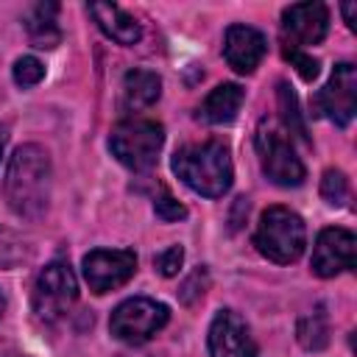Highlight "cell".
<instances>
[{"label": "cell", "instance_id": "obj_17", "mask_svg": "<svg viewBox=\"0 0 357 357\" xmlns=\"http://www.w3.org/2000/svg\"><path fill=\"white\" fill-rule=\"evenodd\" d=\"M162 95V78L151 70H128L123 78V100L128 109H148Z\"/></svg>", "mask_w": 357, "mask_h": 357}, {"label": "cell", "instance_id": "obj_11", "mask_svg": "<svg viewBox=\"0 0 357 357\" xmlns=\"http://www.w3.org/2000/svg\"><path fill=\"white\" fill-rule=\"evenodd\" d=\"M209 357H257V340L234 310H218L209 324Z\"/></svg>", "mask_w": 357, "mask_h": 357}, {"label": "cell", "instance_id": "obj_18", "mask_svg": "<svg viewBox=\"0 0 357 357\" xmlns=\"http://www.w3.org/2000/svg\"><path fill=\"white\" fill-rule=\"evenodd\" d=\"M296 337L307 351H321L329 343V315L324 307H315L312 312H307L304 318H298L296 326Z\"/></svg>", "mask_w": 357, "mask_h": 357}, {"label": "cell", "instance_id": "obj_14", "mask_svg": "<svg viewBox=\"0 0 357 357\" xmlns=\"http://www.w3.org/2000/svg\"><path fill=\"white\" fill-rule=\"evenodd\" d=\"M89 14L95 17L98 28L112 42H117V45H137L139 36H142L139 22L131 14H126L120 6H114V3H92L89 6Z\"/></svg>", "mask_w": 357, "mask_h": 357}, {"label": "cell", "instance_id": "obj_19", "mask_svg": "<svg viewBox=\"0 0 357 357\" xmlns=\"http://www.w3.org/2000/svg\"><path fill=\"white\" fill-rule=\"evenodd\" d=\"M276 98H279V112H282L284 128H287L290 134H296L301 142H310V137H307V123H304V117H301V112H298V98H296V92H293L284 81H279Z\"/></svg>", "mask_w": 357, "mask_h": 357}, {"label": "cell", "instance_id": "obj_24", "mask_svg": "<svg viewBox=\"0 0 357 357\" xmlns=\"http://www.w3.org/2000/svg\"><path fill=\"white\" fill-rule=\"evenodd\" d=\"M282 56L298 70V75H301L304 81H312V78L318 75V59H312V56H307V53H301V50H293V47H282Z\"/></svg>", "mask_w": 357, "mask_h": 357}, {"label": "cell", "instance_id": "obj_15", "mask_svg": "<svg viewBox=\"0 0 357 357\" xmlns=\"http://www.w3.org/2000/svg\"><path fill=\"white\" fill-rule=\"evenodd\" d=\"M243 100H245V89L240 84H218L206 95V100L201 103L198 117L212 123V126H226V123H231L237 117Z\"/></svg>", "mask_w": 357, "mask_h": 357}, {"label": "cell", "instance_id": "obj_25", "mask_svg": "<svg viewBox=\"0 0 357 357\" xmlns=\"http://www.w3.org/2000/svg\"><path fill=\"white\" fill-rule=\"evenodd\" d=\"M181 262H184V248H181V245H170V248H165V251L153 259V265H156V271H159L162 276H176L178 268H181Z\"/></svg>", "mask_w": 357, "mask_h": 357}, {"label": "cell", "instance_id": "obj_5", "mask_svg": "<svg viewBox=\"0 0 357 357\" xmlns=\"http://www.w3.org/2000/svg\"><path fill=\"white\" fill-rule=\"evenodd\" d=\"M257 153H259V165L262 173L279 184V187H298L304 181V165L296 156L290 139L284 137V131L273 123V120H262L257 128Z\"/></svg>", "mask_w": 357, "mask_h": 357}, {"label": "cell", "instance_id": "obj_4", "mask_svg": "<svg viewBox=\"0 0 357 357\" xmlns=\"http://www.w3.org/2000/svg\"><path fill=\"white\" fill-rule=\"evenodd\" d=\"M162 145H165V128H162V123L148 120V117L123 120L109 134L112 153L128 170H148V167H153L156 159H159Z\"/></svg>", "mask_w": 357, "mask_h": 357}, {"label": "cell", "instance_id": "obj_22", "mask_svg": "<svg viewBox=\"0 0 357 357\" xmlns=\"http://www.w3.org/2000/svg\"><path fill=\"white\" fill-rule=\"evenodd\" d=\"M206 287H209V271L201 265V268H195V271L184 279V284L178 287V301H181V304H192L195 298H201V296L206 293Z\"/></svg>", "mask_w": 357, "mask_h": 357}, {"label": "cell", "instance_id": "obj_8", "mask_svg": "<svg viewBox=\"0 0 357 357\" xmlns=\"http://www.w3.org/2000/svg\"><path fill=\"white\" fill-rule=\"evenodd\" d=\"M312 114L315 117H326L335 126L346 128L357 112V70L349 61L335 64L329 81L324 84V89H318V95L312 98Z\"/></svg>", "mask_w": 357, "mask_h": 357}, {"label": "cell", "instance_id": "obj_12", "mask_svg": "<svg viewBox=\"0 0 357 357\" xmlns=\"http://www.w3.org/2000/svg\"><path fill=\"white\" fill-rule=\"evenodd\" d=\"M354 268V234L349 229H324L312 248V273L321 279Z\"/></svg>", "mask_w": 357, "mask_h": 357}, {"label": "cell", "instance_id": "obj_29", "mask_svg": "<svg viewBox=\"0 0 357 357\" xmlns=\"http://www.w3.org/2000/svg\"><path fill=\"white\" fill-rule=\"evenodd\" d=\"M17 357H25V354H17Z\"/></svg>", "mask_w": 357, "mask_h": 357}, {"label": "cell", "instance_id": "obj_21", "mask_svg": "<svg viewBox=\"0 0 357 357\" xmlns=\"http://www.w3.org/2000/svg\"><path fill=\"white\" fill-rule=\"evenodd\" d=\"M42 78H45V64L36 56H22V59L14 61V81H17V86L28 89V86H36Z\"/></svg>", "mask_w": 357, "mask_h": 357}, {"label": "cell", "instance_id": "obj_2", "mask_svg": "<svg viewBox=\"0 0 357 357\" xmlns=\"http://www.w3.org/2000/svg\"><path fill=\"white\" fill-rule=\"evenodd\" d=\"M170 167L192 192L206 198H220L234 178L229 148L220 139H206L178 148L173 153Z\"/></svg>", "mask_w": 357, "mask_h": 357}, {"label": "cell", "instance_id": "obj_1", "mask_svg": "<svg viewBox=\"0 0 357 357\" xmlns=\"http://www.w3.org/2000/svg\"><path fill=\"white\" fill-rule=\"evenodd\" d=\"M3 192L8 206L20 218H39L50 201V159L47 153L28 142L14 151L8 159Z\"/></svg>", "mask_w": 357, "mask_h": 357}, {"label": "cell", "instance_id": "obj_13", "mask_svg": "<svg viewBox=\"0 0 357 357\" xmlns=\"http://www.w3.org/2000/svg\"><path fill=\"white\" fill-rule=\"evenodd\" d=\"M268 53V39L262 31L251 25H229L226 39H223V56L229 67L240 75H248L259 67V61Z\"/></svg>", "mask_w": 357, "mask_h": 357}, {"label": "cell", "instance_id": "obj_20", "mask_svg": "<svg viewBox=\"0 0 357 357\" xmlns=\"http://www.w3.org/2000/svg\"><path fill=\"white\" fill-rule=\"evenodd\" d=\"M321 195L326 198V204L332 206H343L349 201V181L340 170H326L321 178Z\"/></svg>", "mask_w": 357, "mask_h": 357}, {"label": "cell", "instance_id": "obj_23", "mask_svg": "<svg viewBox=\"0 0 357 357\" xmlns=\"http://www.w3.org/2000/svg\"><path fill=\"white\" fill-rule=\"evenodd\" d=\"M153 212H156V218L165 220V223H173V220L187 218V206L178 204V201H176L173 195H167V192H162V195L153 201Z\"/></svg>", "mask_w": 357, "mask_h": 357}, {"label": "cell", "instance_id": "obj_6", "mask_svg": "<svg viewBox=\"0 0 357 357\" xmlns=\"http://www.w3.org/2000/svg\"><path fill=\"white\" fill-rule=\"evenodd\" d=\"M170 318L167 304L153 301V298H126L123 304L114 307L112 318H109V332L128 343V346H139L145 340H151Z\"/></svg>", "mask_w": 357, "mask_h": 357}, {"label": "cell", "instance_id": "obj_27", "mask_svg": "<svg viewBox=\"0 0 357 357\" xmlns=\"http://www.w3.org/2000/svg\"><path fill=\"white\" fill-rule=\"evenodd\" d=\"M3 312H6V296L0 293V318H3Z\"/></svg>", "mask_w": 357, "mask_h": 357}, {"label": "cell", "instance_id": "obj_3", "mask_svg": "<svg viewBox=\"0 0 357 357\" xmlns=\"http://www.w3.org/2000/svg\"><path fill=\"white\" fill-rule=\"evenodd\" d=\"M254 245L271 262L279 265L296 262L307 245V229L301 215H296L287 206H268L254 231Z\"/></svg>", "mask_w": 357, "mask_h": 357}, {"label": "cell", "instance_id": "obj_7", "mask_svg": "<svg viewBox=\"0 0 357 357\" xmlns=\"http://www.w3.org/2000/svg\"><path fill=\"white\" fill-rule=\"evenodd\" d=\"M78 298V279L73 268L61 259L45 265L33 284V312L42 321H59L70 312Z\"/></svg>", "mask_w": 357, "mask_h": 357}, {"label": "cell", "instance_id": "obj_9", "mask_svg": "<svg viewBox=\"0 0 357 357\" xmlns=\"http://www.w3.org/2000/svg\"><path fill=\"white\" fill-rule=\"evenodd\" d=\"M137 271V254L131 248H95L84 257V279L92 293H109L126 284Z\"/></svg>", "mask_w": 357, "mask_h": 357}, {"label": "cell", "instance_id": "obj_28", "mask_svg": "<svg viewBox=\"0 0 357 357\" xmlns=\"http://www.w3.org/2000/svg\"><path fill=\"white\" fill-rule=\"evenodd\" d=\"M3 142H6V137L0 134V156H3Z\"/></svg>", "mask_w": 357, "mask_h": 357}, {"label": "cell", "instance_id": "obj_10", "mask_svg": "<svg viewBox=\"0 0 357 357\" xmlns=\"http://www.w3.org/2000/svg\"><path fill=\"white\" fill-rule=\"evenodd\" d=\"M329 31V8L324 3H293L282 11V47L301 50L324 42Z\"/></svg>", "mask_w": 357, "mask_h": 357}, {"label": "cell", "instance_id": "obj_16", "mask_svg": "<svg viewBox=\"0 0 357 357\" xmlns=\"http://www.w3.org/2000/svg\"><path fill=\"white\" fill-rule=\"evenodd\" d=\"M56 14H59V6L56 3H36L28 17H25V31H28V39L33 47H56L61 42V31H59V22H56Z\"/></svg>", "mask_w": 357, "mask_h": 357}, {"label": "cell", "instance_id": "obj_26", "mask_svg": "<svg viewBox=\"0 0 357 357\" xmlns=\"http://www.w3.org/2000/svg\"><path fill=\"white\" fill-rule=\"evenodd\" d=\"M354 3H343L340 6V11H343V17H346V22H349V28H357V17H354Z\"/></svg>", "mask_w": 357, "mask_h": 357}]
</instances>
